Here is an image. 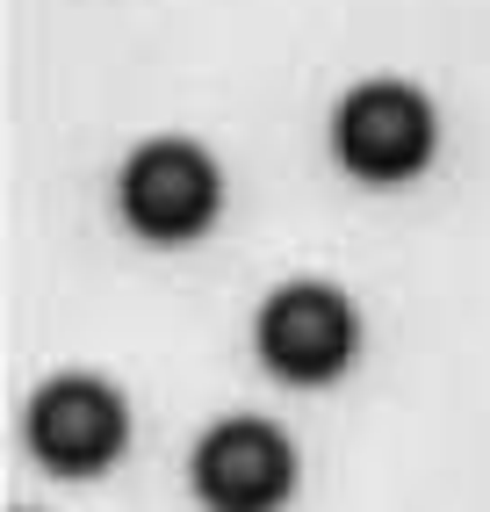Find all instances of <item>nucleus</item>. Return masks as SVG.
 I'll return each instance as SVG.
<instances>
[{
    "label": "nucleus",
    "mask_w": 490,
    "mask_h": 512,
    "mask_svg": "<svg viewBox=\"0 0 490 512\" xmlns=\"http://www.w3.org/2000/svg\"><path fill=\"white\" fill-rule=\"evenodd\" d=\"M332 152L354 181L368 188H397L411 174H426L433 152H440V116L433 101L404 87V80H368L339 101L332 116Z\"/></svg>",
    "instance_id": "1"
},
{
    "label": "nucleus",
    "mask_w": 490,
    "mask_h": 512,
    "mask_svg": "<svg viewBox=\"0 0 490 512\" xmlns=\"http://www.w3.org/2000/svg\"><path fill=\"white\" fill-rule=\"evenodd\" d=\"M130 448V404L101 375H51L29 397V455L51 476H101Z\"/></svg>",
    "instance_id": "2"
},
{
    "label": "nucleus",
    "mask_w": 490,
    "mask_h": 512,
    "mask_svg": "<svg viewBox=\"0 0 490 512\" xmlns=\"http://www.w3.org/2000/svg\"><path fill=\"white\" fill-rule=\"evenodd\" d=\"M217 166H209L202 145L188 138H152L123 166V217L137 238H152V246H188L217 224Z\"/></svg>",
    "instance_id": "3"
},
{
    "label": "nucleus",
    "mask_w": 490,
    "mask_h": 512,
    "mask_svg": "<svg viewBox=\"0 0 490 512\" xmlns=\"http://www.w3.org/2000/svg\"><path fill=\"white\" fill-rule=\"evenodd\" d=\"M354 354H361V318L339 289L289 282L260 303V361L282 383H332Z\"/></svg>",
    "instance_id": "4"
},
{
    "label": "nucleus",
    "mask_w": 490,
    "mask_h": 512,
    "mask_svg": "<svg viewBox=\"0 0 490 512\" xmlns=\"http://www.w3.org/2000/svg\"><path fill=\"white\" fill-rule=\"evenodd\" d=\"M188 476L209 512H282L296 491V448L267 419H224L195 440Z\"/></svg>",
    "instance_id": "5"
}]
</instances>
